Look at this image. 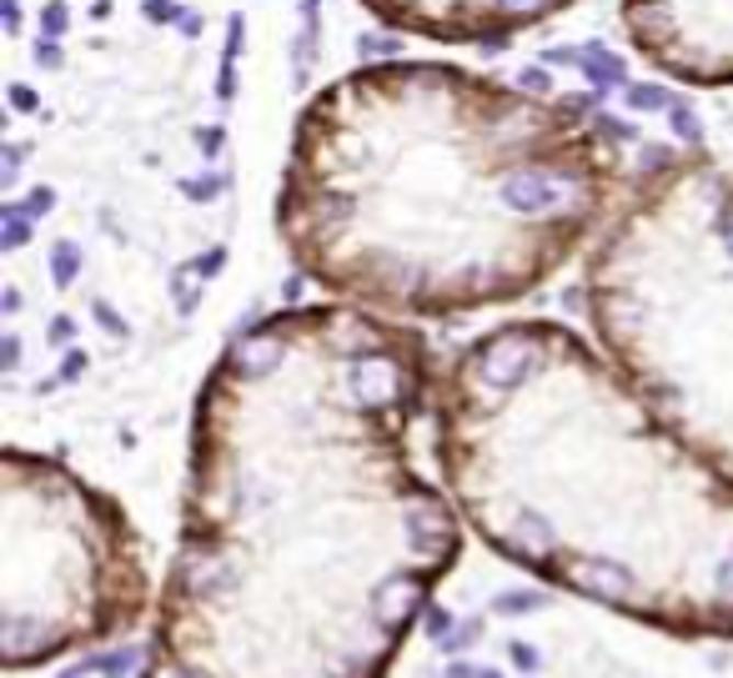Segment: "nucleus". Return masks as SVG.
I'll return each mask as SVG.
<instances>
[{
	"label": "nucleus",
	"instance_id": "f257e3e1",
	"mask_svg": "<svg viewBox=\"0 0 733 678\" xmlns=\"http://www.w3.org/2000/svg\"><path fill=\"white\" fill-rule=\"evenodd\" d=\"M432 352L352 302L226 342L191 417L181 543L142 678H382L462 553L417 467Z\"/></svg>",
	"mask_w": 733,
	"mask_h": 678
},
{
	"label": "nucleus",
	"instance_id": "f8f14e48",
	"mask_svg": "<svg viewBox=\"0 0 733 678\" xmlns=\"http://www.w3.org/2000/svg\"><path fill=\"white\" fill-rule=\"evenodd\" d=\"M508 654H512V664H518V668H528V674H532V668H538V654H532L528 643H512Z\"/></svg>",
	"mask_w": 733,
	"mask_h": 678
},
{
	"label": "nucleus",
	"instance_id": "0eeeda50",
	"mask_svg": "<svg viewBox=\"0 0 733 678\" xmlns=\"http://www.w3.org/2000/svg\"><path fill=\"white\" fill-rule=\"evenodd\" d=\"M392 31L422 41H448V46H497L532 25L553 21L568 0H362Z\"/></svg>",
	"mask_w": 733,
	"mask_h": 678
},
{
	"label": "nucleus",
	"instance_id": "39448f33",
	"mask_svg": "<svg viewBox=\"0 0 733 678\" xmlns=\"http://www.w3.org/2000/svg\"><path fill=\"white\" fill-rule=\"evenodd\" d=\"M5 668L50 664L66 648L136 629L151 598L142 538L106 493L86 488L50 457L5 448Z\"/></svg>",
	"mask_w": 733,
	"mask_h": 678
},
{
	"label": "nucleus",
	"instance_id": "7ed1b4c3",
	"mask_svg": "<svg viewBox=\"0 0 733 678\" xmlns=\"http://www.w3.org/2000/svg\"><path fill=\"white\" fill-rule=\"evenodd\" d=\"M462 523L532 578L678 639H733V477L557 321H503L438 382Z\"/></svg>",
	"mask_w": 733,
	"mask_h": 678
},
{
	"label": "nucleus",
	"instance_id": "f3484780",
	"mask_svg": "<svg viewBox=\"0 0 733 678\" xmlns=\"http://www.w3.org/2000/svg\"><path fill=\"white\" fill-rule=\"evenodd\" d=\"M477 678H503V674H497V668H477Z\"/></svg>",
	"mask_w": 733,
	"mask_h": 678
},
{
	"label": "nucleus",
	"instance_id": "9d476101",
	"mask_svg": "<svg viewBox=\"0 0 733 678\" xmlns=\"http://www.w3.org/2000/svg\"><path fill=\"white\" fill-rule=\"evenodd\" d=\"M50 206H56V191L41 187V191H31V202H25V216H46Z\"/></svg>",
	"mask_w": 733,
	"mask_h": 678
},
{
	"label": "nucleus",
	"instance_id": "2eb2a0df",
	"mask_svg": "<svg viewBox=\"0 0 733 678\" xmlns=\"http://www.w3.org/2000/svg\"><path fill=\"white\" fill-rule=\"evenodd\" d=\"M442 678H477V668L473 664H448V674Z\"/></svg>",
	"mask_w": 733,
	"mask_h": 678
},
{
	"label": "nucleus",
	"instance_id": "4468645a",
	"mask_svg": "<svg viewBox=\"0 0 733 678\" xmlns=\"http://www.w3.org/2000/svg\"><path fill=\"white\" fill-rule=\"evenodd\" d=\"M76 372H86V352H66V377H76Z\"/></svg>",
	"mask_w": 733,
	"mask_h": 678
},
{
	"label": "nucleus",
	"instance_id": "423d86ee",
	"mask_svg": "<svg viewBox=\"0 0 733 678\" xmlns=\"http://www.w3.org/2000/svg\"><path fill=\"white\" fill-rule=\"evenodd\" d=\"M623 25L653 71L733 86V0H623Z\"/></svg>",
	"mask_w": 733,
	"mask_h": 678
},
{
	"label": "nucleus",
	"instance_id": "f03ea898",
	"mask_svg": "<svg viewBox=\"0 0 733 678\" xmlns=\"http://www.w3.org/2000/svg\"><path fill=\"white\" fill-rule=\"evenodd\" d=\"M613 206V146L573 106L442 60H377L302 106L277 226L331 297L427 321L538 292Z\"/></svg>",
	"mask_w": 733,
	"mask_h": 678
},
{
	"label": "nucleus",
	"instance_id": "dca6fc26",
	"mask_svg": "<svg viewBox=\"0 0 733 678\" xmlns=\"http://www.w3.org/2000/svg\"><path fill=\"white\" fill-rule=\"evenodd\" d=\"M66 337H71V321L60 317V321H56V327H50V342H66Z\"/></svg>",
	"mask_w": 733,
	"mask_h": 678
},
{
	"label": "nucleus",
	"instance_id": "9b49d317",
	"mask_svg": "<svg viewBox=\"0 0 733 678\" xmlns=\"http://www.w3.org/2000/svg\"><path fill=\"white\" fill-rule=\"evenodd\" d=\"M538 603H543L538 594H503V603H497V608H503V613H518V608H538Z\"/></svg>",
	"mask_w": 733,
	"mask_h": 678
},
{
	"label": "nucleus",
	"instance_id": "20e7f679",
	"mask_svg": "<svg viewBox=\"0 0 733 678\" xmlns=\"http://www.w3.org/2000/svg\"><path fill=\"white\" fill-rule=\"evenodd\" d=\"M588 317L628 387L733 477V171L658 167L604 226Z\"/></svg>",
	"mask_w": 733,
	"mask_h": 678
},
{
	"label": "nucleus",
	"instance_id": "6e6552de",
	"mask_svg": "<svg viewBox=\"0 0 733 678\" xmlns=\"http://www.w3.org/2000/svg\"><path fill=\"white\" fill-rule=\"evenodd\" d=\"M76 267H81V251H76V241H56V251H50V272H56L60 286L76 276Z\"/></svg>",
	"mask_w": 733,
	"mask_h": 678
},
{
	"label": "nucleus",
	"instance_id": "ddd939ff",
	"mask_svg": "<svg viewBox=\"0 0 733 678\" xmlns=\"http://www.w3.org/2000/svg\"><path fill=\"white\" fill-rule=\"evenodd\" d=\"M60 31H66V11H60V5H50V11H46V41H56Z\"/></svg>",
	"mask_w": 733,
	"mask_h": 678
},
{
	"label": "nucleus",
	"instance_id": "1a4fd4ad",
	"mask_svg": "<svg viewBox=\"0 0 733 678\" xmlns=\"http://www.w3.org/2000/svg\"><path fill=\"white\" fill-rule=\"evenodd\" d=\"M25 231H31V226L21 222V212H15V206H5V247H21Z\"/></svg>",
	"mask_w": 733,
	"mask_h": 678
}]
</instances>
